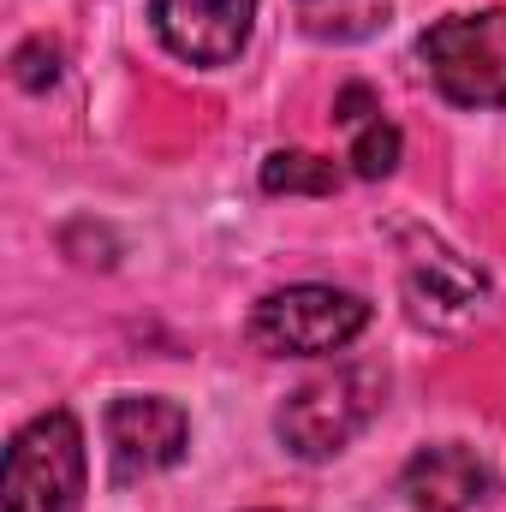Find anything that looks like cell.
Returning a JSON list of instances; mask_svg holds the SVG:
<instances>
[{
    "instance_id": "9",
    "label": "cell",
    "mask_w": 506,
    "mask_h": 512,
    "mask_svg": "<svg viewBox=\"0 0 506 512\" xmlns=\"http://www.w3.org/2000/svg\"><path fill=\"white\" fill-rule=\"evenodd\" d=\"M298 30L316 42H364L393 12V0H292Z\"/></svg>"
},
{
    "instance_id": "3",
    "label": "cell",
    "mask_w": 506,
    "mask_h": 512,
    "mask_svg": "<svg viewBox=\"0 0 506 512\" xmlns=\"http://www.w3.org/2000/svg\"><path fill=\"white\" fill-rule=\"evenodd\" d=\"M370 328V304L346 286H286L251 310V346L268 358H334Z\"/></svg>"
},
{
    "instance_id": "5",
    "label": "cell",
    "mask_w": 506,
    "mask_h": 512,
    "mask_svg": "<svg viewBox=\"0 0 506 512\" xmlns=\"http://www.w3.org/2000/svg\"><path fill=\"white\" fill-rule=\"evenodd\" d=\"M405 304H411V322L423 328H465L483 298H489V280L483 268H471L453 245H441L435 233H405Z\"/></svg>"
},
{
    "instance_id": "2",
    "label": "cell",
    "mask_w": 506,
    "mask_h": 512,
    "mask_svg": "<svg viewBox=\"0 0 506 512\" xmlns=\"http://www.w3.org/2000/svg\"><path fill=\"white\" fill-rule=\"evenodd\" d=\"M417 60L459 108H506V6L453 12L417 36Z\"/></svg>"
},
{
    "instance_id": "10",
    "label": "cell",
    "mask_w": 506,
    "mask_h": 512,
    "mask_svg": "<svg viewBox=\"0 0 506 512\" xmlns=\"http://www.w3.org/2000/svg\"><path fill=\"white\" fill-rule=\"evenodd\" d=\"M256 179L268 197H334L340 191V167L310 149H274Z\"/></svg>"
},
{
    "instance_id": "11",
    "label": "cell",
    "mask_w": 506,
    "mask_h": 512,
    "mask_svg": "<svg viewBox=\"0 0 506 512\" xmlns=\"http://www.w3.org/2000/svg\"><path fill=\"white\" fill-rule=\"evenodd\" d=\"M399 149H405V137H399V126L393 120H364V126L352 131V173L358 179H387L393 167H399Z\"/></svg>"
},
{
    "instance_id": "8",
    "label": "cell",
    "mask_w": 506,
    "mask_h": 512,
    "mask_svg": "<svg viewBox=\"0 0 506 512\" xmlns=\"http://www.w3.org/2000/svg\"><path fill=\"white\" fill-rule=\"evenodd\" d=\"M399 495L411 512H483L495 501V465L465 441H435L405 459Z\"/></svg>"
},
{
    "instance_id": "6",
    "label": "cell",
    "mask_w": 506,
    "mask_h": 512,
    "mask_svg": "<svg viewBox=\"0 0 506 512\" xmlns=\"http://www.w3.org/2000/svg\"><path fill=\"white\" fill-rule=\"evenodd\" d=\"M191 441V417L173 399L155 393H120L108 405V459H114V483H143L167 465L185 459Z\"/></svg>"
},
{
    "instance_id": "13",
    "label": "cell",
    "mask_w": 506,
    "mask_h": 512,
    "mask_svg": "<svg viewBox=\"0 0 506 512\" xmlns=\"http://www.w3.org/2000/svg\"><path fill=\"white\" fill-rule=\"evenodd\" d=\"M376 114H381V102L364 90V84H346V90L334 96V120H340L346 131H358L364 120H376Z\"/></svg>"
},
{
    "instance_id": "12",
    "label": "cell",
    "mask_w": 506,
    "mask_h": 512,
    "mask_svg": "<svg viewBox=\"0 0 506 512\" xmlns=\"http://www.w3.org/2000/svg\"><path fill=\"white\" fill-rule=\"evenodd\" d=\"M12 78H18L24 90H48V84L60 78V48H54L48 36H30V42L12 54Z\"/></svg>"
},
{
    "instance_id": "7",
    "label": "cell",
    "mask_w": 506,
    "mask_h": 512,
    "mask_svg": "<svg viewBox=\"0 0 506 512\" xmlns=\"http://www.w3.org/2000/svg\"><path fill=\"white\" fill-rule=\"evenodd\" d=\"M155 36L185 66H233L251 42L256 0H149Z\"/></svg>"
},
{
    "instance_id": "1",
    "label": "cell",
    "mask_w": 506,
    "mask_h": 512,
    "mask_svg": "<svg viewBox=\"0 0 506 512\" xmlns=\"http://www.w3.org/2000/svg\"><path fill=\"white\" fill-rule=\"evenodd\" d=\"M381 405H387V376L376 364H340L334 376L304 382L274 411V435L298 459H334L376 423Z\"/></svg>"
},
{
    "instance_id": "4",
    "label": "cell",
    "mask_w": 506,
    "mask_h": 512,
    "mask_svg": "<svg viewBox=\"0 0 506 512\" xmlns=\"http://www.w3.org/2000/svg\"><path fill=\"white\" fill-rule=\"evenodd\" d=\"M0 495H6V512L84 507V429L72 411H42L12 435Z\"/></svg>"
}]
</instances>
